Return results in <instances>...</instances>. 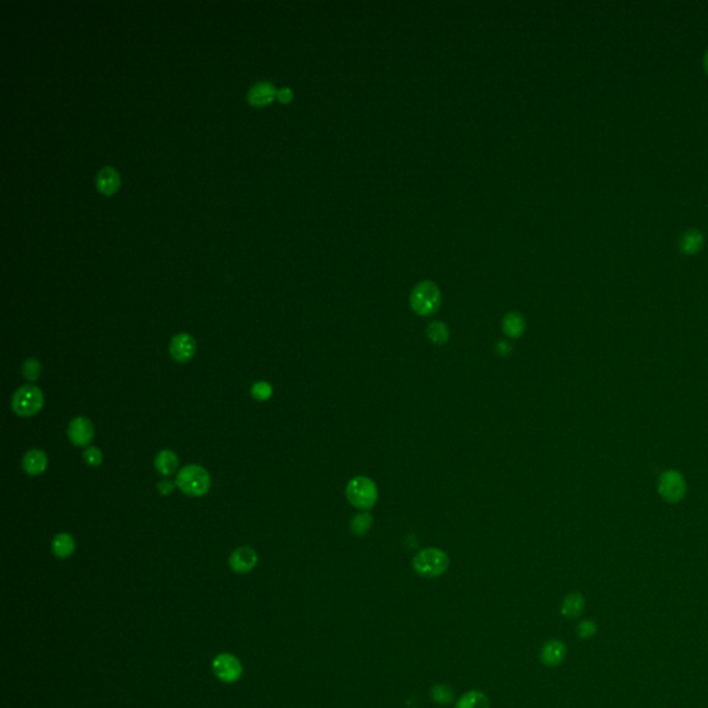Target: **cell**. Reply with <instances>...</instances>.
Here are the masks:
<instances>
[{"mask_svg": "<svg viewBox=\"0 0 708 708\" xmlns=\"http://www.w3.org/2000/svg\"><path fill=\"white\" fill-rule=\"evenodd\" d=\"M450 566V558L439 548H426L413 559L415 573L424 578H437L445 573Z\"/></svg>", "mask_w": 708, "mask_h": 708, "instance_id": "1", "label": "cell"}, {"mask_svg": "<svg viewBox=\"0 0 708 708\" xmlns=\"http://www.w3.org/2000/svg\"><path fill=\"white\" fill-rule=\"evenodd\" d=\"M176 486L190 497H202L210 489V475L204 466H184L176 478Z\"/></svg>", "mask_w": 708, "mask_h": 708, "instance_id": "2", "label": "cell"}, {"mask_svg": "<svg viewBox=\"0 0 708 708\" xmlns=\"http://www.w3.org/2000/svg\"><path fill=\"white\" fill-rule=\"evenodd\" d=\"M410 303L418 316H433L441 304V293L439 286L432 281H422L417 284L411 292Z\"/></svg>", "mask_w": 708, "mask_h": 708, "instance_id": "3", "label": "cell"}, {"mask_svg": "<svg viewBox=\"0 0 708 708\" xmlns=\"http://www.w3.org/2000/svg\"><path fill=\"white\" fill-rule=\"evenodd\" d=\"M346 497L354 508L369 509L378 501V487L369 478L357 476L347 483Z\"/></svg>", "mask_w": 708, "mask_h": 708, "instance_id": "4", "label": "cell"}, {"mask_svg": "<svg viewBox=\"0 0 708 708\" xmlns=\"http://www.w3.org/2000/svg\"><path fill=\"white\" fill-rule=\"evenodd\" d=\"M43 393L34 384L20 387L12 399V408L20 417H34L43 408Z\"/></svg>", "mask_w": 708, "mask_h": 708, "instance_id": "5", "label": "cell"}, {"mask_svg": "<svg viewBox=\"0 0 708 708\" xmlns=\"http://www.w3.org/2000/svg\"><path fill=\"white\" fill-rule=\"evenodd\" d=\"M686 480L681 472L675 469H668L659 478V493L660 496L671 504H676L682 501L686 496Z\"/></svg>", "mask_w": 708, "mask_h": 708, "instance_id": "6", "label": "cell"}, {"mask_svg": "<svg viewBox=\"0 0 708 708\" xmlns=\"http://www.w3.org/2000/svg\"><path fill=\"white\" fill-rule=\"evenodd\" d=\"M213 674L224 683L237 682L243 675L241 661L228 653H221L215 657L212 663Z\"/></svg>", "mask_w": 708, "mask_h": 708, "instance_id": "7", "label": "cell"}, {"mask_svg": "<svg viewBox=\"0 0 708 708\" xmlns=\"http://www.w3.org/2000/svg\"><path fill=\"white\" fill-rule=\"evenodd\" d=\"M95 426L90 419L85 417H77L68 425V437L76 447H88L93 440Z\"/></svg>", "mask_w": 708, "mask_h": 708, "instance_id": "8", "label": "cell"}, {"mask_svg": "<svg viewBox=\"0 0 708 708\" xmlns=\"http://www.w3.org/2000/svg\"><path fill=\"white\" fill-rule=\"evenodd\" d=\"M171 356L178 363H188L197 353V342L188 334H179L173 337L169 346Z\"/></svg>", "mask_w": 708, "mask_h": 708, "instance_id": "9", "label": "cell"}, {"mask_svg": "<svg viewBox=\"0 0 708 708\" xmlns=\"http://www.w3.org/2000/svg\"><path fill=\"white\" fill-rule=\"evenodd\" d=\"M567 656L566 645L559 639L546 641L539 652V660L545 667H559Z\"/></svg>", "mask_w": 708, "mask_h": 708, "instance_id": "10", "label": "cell"}, {"mask_svg": "<svg viewBox=\"0 0 708 708\" xmlns=\"http://www.w3.org/2000/svg\"><path fill=\"white\" fill-rule=\"evenodd\" d=\"M258 565V555L249 546H241L234 550L230 557V566L235 573H249Z\"/></svg>", "mask_w": 708, "mask_h": 708, "instance_id": "11", "label": "cell"}, {"mask_svg": "<svg viewBox=\"0 0 708 708\" xmlns=\"http://www.w3.org/2000/svg\"><path fill=\"white\" fill-rule=\"evenodd\" d=\"M704 247V235L697 228L686 230L679 239V249L683 255L693 256Z\"/></svg>", "mask_w": 708, "mask_h": 708, "instance_id": "12", "label": "cell"}, {"mask_svg": "<svg viewBox=\"0 0 708 708\" xmlns=\"http://www.w3.org/2000/svg\"><path fill=\"white\" fill-rule=\"evenodd\" d=\"M277 96L276 88L269 82H259L255 86H252L248 92V101L252 106L263 107L266 104H270L274 97Z\"/></svg>", "mask_w": 708, "mask_h": 708, "instance_id": "13", "label": "cell"}, {"mask_svg": "<svg viewBox=\"0 0 708 708\" xmlns=\"http://www.w3.org/2000/svg\"><path fill=\"white\" fill-rule=\"evenodd\" d=\"M23 467L31 476L42 475L47 467V455L40 450H31L23 458Z\"/></svg>", "mask_w": 708, "mask_h": 708, "instance_id": "14", "label": "cell"}, {"mask_svg": "<svg viewBox=\"0 0 708 708\" xmlns=\"http://www.w3.org/2000/svg\"><path fill=\"white\" fill-rule=\"evenodd\" d=\"M455 708H490V700L482 690L474 689L463 693L455 703Z\"/></svg>", "mask_w": 708, "mask_h": 708, "instance_id": "15", "label": "cell"}, {"mask_svg": "<svg viewBox=\"0 0 708 708\" xmlns=\"http://www.w3.org/2000/svg\"><path fill=\"white\" fill-rule=\"evenodd\" d=\"M585 607V599L580 592H572L569 594L562 605H561V614L569 620L577 618Z\"/></svg>", "mask_w": 708, "mask_h": 708, "instance_id": "16", "label": "cell"}, {"mask_svg": "<svg viewBox=\"0 0 708 708\" xmlns=\"http://www.w3.org/2000/svg\"><path fill=\"white\" fill-rule=\"evenodd\" d=\"M119 183H121V179H119L118 172L111 167H106L97 175V187L106 195L114 194L118 190Z\"/></svg>", "mask_w": 708, "mask_h": 708, "instance_id": "17", "label": "cell"}, {"mask_svg": "<svg viewBox=\"0 0 708 708\" xmlns=\"http://www.w3.org/2000/svg\"><path fill=\"white\" fill-rule=\"evenodd\" d=\"M155 467L164 476H171L178 470L179 466V458L178 455L171 450H162L158 455L155 456Z\"/></svg>", "mask_w": 708, "mask_h": 708, "instance_id": "18", "label": "cell"}, {"mask_svg": "<svg viewBox=\"0 0 708 708\" xmlns=\"http://www.w3.org/2000/svg\"><path fill=\"white\" fill-rule=\"evenodd\" d=\"M75 548H76V544H75L73 537L66 533L57 534L51 542L53 554L60 559L69 558L75 552Z\"/></svg>", "mask_w": 708, "mask_h": 708, "instance_id": "19", "label": "cell"}, {"mask_svg": "<svg viewBox=\"0 0 708 708\" xmlns=\"http://www.w3.org/2000/svg\"><path fill=\"white\" fill-rule=\"evenodd\" d=\"M526 330L524 319L520 316L519 313L511 311L502 320V331L509 338H520Z\"/></svg>", "mask_w": 708, "mask_h": 708, "instance_id": "20", "label": "cell"}, {"mask_svg": "<svg viewBox=\"0 0 708 708\" xmlns=\"http://www.w3.org/2000/svg\"><path fill=\"white\" fill-rule=\"evenodd\" d=\"M430 698L439 705H448L455 700V693L447 683H435L430 687Z\"/></svg>", "mask_w": 708, "mask_h": 708, "instance_id": "21", "label": "cell"}, {"mask_svg": "<svg viewBox=\"0 0 708 708\" xmlns=\"http://www.w3.org/2000/svg\"><path fill=\"white\" fill-rule=\"evenodd\" d=\"M426 335L429 338V341L435 345H444L448 338H450V332H448V328L444 323L441 321H435L432 323L428 330H426Z\"/></svg>", "mask_w": 708, "mask_h": 708, "instance_id": "22", "label": "cell"}, {"mask_svg": "<svg viewBox=\"0 0 708 708\" xmlns=\"http://www.w3.org/2000/svg\"><path fill=\"white\" fill-rule=\"evenodd\" d=\"M372 526V517L368 513H358L356 515L350 522V531L357 535L363 537L365 535Z\"/></svg>", "mask_w": 708, "mask_h": 708, "instance_id": "23", "label": "cell"}, {"mask_svg": "<svg viewBox=\"0 0 708 708\" xmlns=\"http://www.w3.org/2000/svg\"><path fill=\"white\" fill-rule=\"evenodd\" d=\"M252 396L259 402H266L273 396V387L267 382H256L251 389Z\"/></svg>", "mask_w": 708, "mask_h": 708, "instance_id": "24", "label": "cell"}, {"mask_svg": "<svg viewBox=\"0 0 708 708\" xmlns=\"http://www.w3.org/2000/svg\"><path fill=\"white\" fill-rule=\"evenodd\" d=\"M598 633V625L592 620H583L577 625V635L580 639H591Z\"/></svg>", "mask_w": 708, "mask_h": 708, "instance_id": "25", "label": "cell"}, {"mask_svg": "<svg viewBox=\"0 0 708 708\" xmlns=\"http://www.w3.org/2000/svg\"><path fill=\"white\" fill-rule=\"evenodd\" d=\"M42 365L36 358H27L23 364V375L28 380H36L40 375Z\"/></svg>", "mask_w": 708, "mask_h": 708, "instance_id": "26", "label": "cell"}, {"mask_svg": "<svg viewBox=\"0 0 708 708\" xmlns=\"http://www.w3.org/2000/svg\"><path fill=\"white\" fill-rule=\"evenodd\" d=\"M84 459L89 466H99L103 462V454L97 447H88L84 452Z\"/></svg>", "mask_w": 708, "mask_h": 708, "instance_id": "27", "label": "cell"}, {"mask_svg": "<svg viewBox=\"0 0 708 708\" xmlns=\"http://www.w3.org/2000/svg\"><path fill=\"white\" fill-rule=\"evenodd\" d=\"M292 97H293V93H292V90H291V89H288V88H282V89H280V90L277 92V99H278L281 103H289V101L292 100Z\"/></svg>", "mask_w": 708, "mask_h": 708, "instance_id": "28", "label": "cell"}, {"mask_svg": "<svg viewBox=\"0 0 708 708\" xmlns=\"http://www.w3.org/2000/svg\"><path fill=\"white\" fill-rule=\"evenodd\" d=\"M175 490V485L172 482H168V480H162L160 485H158V491L162 494V496H169L171 493H173Z\"/></svg>", "mask_w": 708, "mask_h": 708, "instance_id": "29", "label": "cell"}, {"mask_svg": "<svg viewBox=\"0 0 708 708\" xmlns=\"http://www.w3.org/2000/svg\"><path fill=\"white\" fill-rule=\"evenodd\" d=\"M497 352H498V354H500L501 357H506V356H509V353H511V346H509V343H506V342H504V341H502V342H500V343L497 345Z\"/></svg>", "mask_w": 708, "mask_h": 708, "instance_id": "30", "label": "cell"}, {"mask_svg": "<svg viewBox=\"0 0 708 708\" xmlns=\"http://www.w3.org/2000/svg\"><path fill=\"white\" fill-rule=\"evenodd\" d=\"M703 65H704V69L705 72L708 73V50L704 53V58H703Z\"/></svg>", "mask_w": 708, "mask_h": 708, "instance_id": "31", "label": "cell"}]
</instances>
